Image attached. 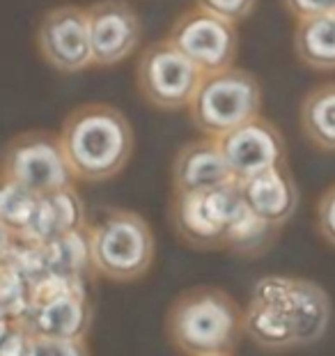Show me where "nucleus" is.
I'll use <instances>...</instances> for the list:
<instances>
[{
	"instance_id": "obj_21",
	"label": "nucleus",
	"mask_w": 335,
	"mask_h": 356,
	"mask_svg": "<svg viewBox=\"0 0 335 356\" xmlns=\"http://www.w3.org/2000/svg\"><path fill=\"white\" fill-rule=\"evenodd\" d=\"M37 200H40V195L33 193L30 188L0 175V223L7 225L12 232H17L19 237L33 221Z\"/></svg>"
},
{
	"instance_id": "obj_2",
	"label": "nucleus",
	"mask_w": 335,
	"mask_h": 356,
	"mask_svg": "<svg viewBox=\"0 0 335 356\" xmlns=\"http://www.w3.org/2000/svg\"><path fill=\"white\" fill-rule=\"evenodd\" d=\"M65 156L76 181H106L120 175L133 154V129L111 104H83L60 129Z\"/></svg>"
},
{
	"instance_id": "obj_18",
	"label": "nucleus",
	"mask_w": 335,
	"mask_h": 356,
	"mask_svg": "<svg viewBox=\"0 0 335 356\" xmlns=\"http://www.w3.org/2000/svg\"><path fill=\"white\" fill-rule=\"evenodd\" d=\"M301 131L312 147L335 152V81L312 88L301 102Z\"/></svg>"
},
{
	"instance_id": "obj_17",
	"label": "nucleus",
	"mask_w": 335,
	"mask_h": 356,
	"mask_svg": "<svg viewBox=\"0 0 335 356\" xmlns=\"http://www.w3.org/2000/svg\"><path fill=\"white\" fill-rule=\"evenodd\" d=\"M294 53L315 72L335 70V12L303 19L294 30Z\"/></svg>"
},
{
	"instance_id": "obj_15",
	"label": "nucleus",
	"mask_w": 335,
	"mask_h": 356,
	"mask_svg": "<svg viewBox=\"0 0 335 356\" xmlns=\"http://www.w3.org/2000/svg\"><path fill=\"white\" fill-rule=\"evenodd\" d=\"M237 184L246 207L276 228H283L299 209V186H296L287 163L237 181Z\"/></svg>"
},
{
	"instance_id": "obj_4",
	"label": "nucleus",
	"mask_w": 335,
	"mask_h": 356,
	"mask_svg": "<svg viewBox=\"0 0 335 356\" xmlns=\"http://www.w3.org/2000/svg\"><path fill=\"white\" fill-rule=\"evenodd\" d=\"M88 237L92 274L113 283H133L154 264V232L138 211L106 209L88 223Z\"/></svg>"
},
{
	"instance_id": "obj_7",
	"label": "nucleus",
	"mask_w": 335,
	"mask_h": 356,
	"mask_svg": "<svg viewBox=\"0 0 335 356\" xmlns=\"http://www.w3.org/2000/svg\"><path fill=\"white\" fill-rule=\"evenodd\" d=\"M0 175L19 181L37 195L76 186L60 134L42 129L24 131L7 140L0 152Z\"/></svg>"
},
{
	"instance_id": "obj_26",
	"label": "nucleus",
	"mask_w": 335,
	"mask_h": 356,
	"mask_svg": "<svg viewBox=\"0 0 335 356\" xmlns=\"http://www.w3.org/2000/svg\"><path fill=\"white\" fill-rule=\"evenodd\" d=\"M317 230L326 244L335 248V184L326 188L317 202Z\"/></svg>"
},
{
	"instance_id": "obj_24",
	"label": "nucleus",
	"mask_w": 335,
	"mask_h": 356,
	"mask_svg": "<svg viewBox=\"0 0 335 356\" xmlns=\"http://www.w3.org/2000/svg\"><path fill=\"white\" fill-rule=\"evenodd\" d=\"M257 0H197V7L214 17H220L230 24H239L255 10Z\"/></svg>"
},
{
	"instance_id": "obj_8",
	"label": "nucleus",
	"mask_w": 335,
	"mask_h": 356,
	"mask_svg": "<svg viewBox=\"0 0 335 356\" xmlns=\"http://www.w3.org/2000/svg\"><path fill=\"white\" fill-rule=\"evenodd\" d=\"M241 204L239 184L232 181L204 193H172L168 214L184 244L197 251H218L225 248V232Z\"/></svg>"
},
{
	"instance_id": "obj_23",
	"label": "nucleus",
	"mask_w": 335,
	"mask_h": 356,
	"mask_svg": "<svg viewBox=\"0 0 335 356\" xmlns=\"http://www.w3.org/2000/svg\"><path fill=\"white\" fill-rule=\"evenodd\" d=\"M30 356H90L88 338H42L33 336L30 340Z\"/></svg>"
},
{
	"instance_id": "obj_5",
	"label": "nucleus",
	"mask_w": 335,
	"mask_h": 356,
	"mask_svg": "<svg viewBox=\"0 0 335 356\" xmlns=\"http://www.w3.org/2000/svg\"><path fill=\"white\" fill-rule=\"evenodd\" d=\"M30 336L88 338L95 310L85 292V278L47 274L30 285L28 308L19 320Z\"/></svg>"
},
{
	"instance_id": "obj_13",
	"label": "nucleus",
	"mask_w": 335,
	"mask_h": 356,
	"mask_svg": "<svg viewBox=\"0 0 335 356\" xmlns=\"http://www.w3.org/2000/svg\"><path fill=\"white\" fill-rule=\"evenodd\" d=\"M90 49L99 67L120 65L138 49L142 24L126 0H99L88 7Z\"/></svg>"
},
{
	"instance_id": "obj_10",
	"label": "nucleus",
	"mask_w": 335,
	"mask_h": 356,
	"mask_svg": "<svg viewBox=\"0 0 335 356\" xmlns=\"http://www.w3.org/2000/svg\"><path fill=\"white\" fill-rule=\"evenodd\" d=\"M168 42L184 56L202 76L234 67L239 51L237 24L193 7L179 14L168 35Z\"/></svg>"
},
{
	"instance_id": "obj_9",
	"label": "nucleus",
	"mask_w": 335,
	"mask_h": 356,
	"mask_svg": "<svg viewBox=\"0 0 335 356\" xmlns=\"http://www.w3.org/2000/svg\"><path fill=\"white\" fill-rule=\"evenodd\" d=\"M202 74L168 40L145 47L136 63V86L142 99L158 111L188 108Z\"/></svg>"
},
{
	"instance_id": "obj_27",
	"label": "nucleus",
	"mask_w": 335,
	"mask_h": 356,
	"mask_svg": "<svg viewBox=\"0 0 335 356\" xmlns=\"http://www.w3.org/2000/svg\"><path fill=\"white\" fill-rule=\"evenodd\" d=\"M283 5L296 21L335 12V0H283Z\"/></svg>"
},
{
	"instance_id": "obj_14",
	"label": "nucleus",
	"mask_w": 335,
	"mask_h": 356,
	"mask_svg": "<svg viewBox=\"0 0 335 356\" xmlns=\"http://www.w3.org/2000/svg\"><path fill=\"white\" fill-rule=\"evenodd\" d=\"M232 181L234 177L220 154L216 138L202 136V138L188 140L174 154L172 193H204Z\"/></svg>"
},
{
	"instance_id": "obj_3",
	"label": "nucleus",
	"mask_w": 335,
	"mask_h": 356,
	"mask_svg": "<svg viewBox=\"0 0 335 356\" xmlns=\"http://www.w3.org/2000/svg\"><path fill=\"white\" fill-rule=\"evenodd\" d=\"M165 333L184 356L232 354L243 338V310L225 290L191 287L168 308Z\"/></svg>"
},
{
	"instance_id": "obj_29",
	"label": "nucleus",
	"mask_w": 335,
	"mask_h": 356,
	"mask_svg": "<svg viewBox=\"0 0 335 356\" xmlns=\"http://www.w3.org/2000/svg\"><path fill=\"white\" fill-rule=\"evenodd\" d=\"M7 322H10V320H3V317H0V329H3V327H5V324H7Z\"/></svg>"
},
{
	"instance_id": "obj_11",
	"label": "nucleus",
	"mask_w": 335,
	"mask_h": 356,
	"mask_svg": "<svg viewBox=\"0 0 335 356\" xmlns=\"http://www.w3.org/2000/svg\"><path fill=\"white\" fill-rule=\"evenodd\" d=\"M37 49L44 63L56 72L76 74L92 63L88 7L58 5L49 10L37 28Z\"/></svg>"
},
{
	"instance_id": "obj_19",
	"label": "nucleus",
	"mask_w": 335,
	"mask_h": 356,
	"mask_svg": "<svg viewBox=\"0 0 335 356\" xmlns=\"http://www.w3.org/2000/svg\"><path fill=\"white\" fill-rule=\"evenodd\" d=\"M42 253L44 276H74V278H88L92 276V262H90V237L88 225L76 232L63 234V237L37 244Z\"/></svg>"
},
{
	"instance_id": "obj_16",
	"label": "nucleus",
	"mask_w": 335,
	"mask_h": 356,
	"mask_svg": "<svg viewBox=\"0 0 335 356\" xmlns=\"http://www.w3.org/2000/svg\"><path fill=\"white\" fill-rule=\"evenodd\" d=\"M85 204H83L76 186L60 188V191L40 195L33 221L21 234V239L30 241V244H47V241L63 237V234L85 228Z\"/></svg>"
},
{
	"instance_id": "obj_28",
	"label": "nucleus",
	"mask_w": 335,
	"mask_h": 356,
	"mask_svg": "<svg viewBox=\"0 0 335 356\" xmlns=\"http://www.w3.org/2000/svg\"><path fill=\"white\" fill-rule=\"evenodd\" d=\"M19 241V234L12 232L7 225L0 223V264H5L7 260H10V255L14 251V246H17Z\"/></svg>"
},
{
	"instance_id": "obj_6",
	"label": "nucleus",
	"mask_w": 335,
	"mask_h": 356,
	"mask_svg": "<svg viewBox=\"0 0 335 356\" xmlns=\"http://www.w3.org/2000/svg\"><path fill=\"white\" fill-rule=\"evenodd\" d=\"M262 88L255 74L230 67L225 72L202 76L191 104L188 115L202 136L220 138L232 129L260 115Z\"/></svg>"
},
{
	"instance_id": "obj_12",
	"label": "nucleus",
	"mask_w": 335,
	"mask_h": 356,
	"mask_svg": "<svg viewBox=\"0 0 335 356\" xmlns=\"http://www.w3.org/2000/svg\"><path fill=\"white\" fill-rule=\"evenodd\" d=\"M216 140L234 181H243L269 168L283 165L287 159L280 129L262 115H255Z\"/></svg>"
},
{
	"instance_id": "obj_25",
	"label": "nucleus",
	"mask_w": 335,
	"mask_h": 356,
	"mask_svg": "<svg viewBox=\"0 0 335 356\" xmlns=\"http://www.w3.org/2000/svg\"><path fill=\"white\" fill-rule=\"evenodd\" d=\"M33 336L21 322H7L0 329V356H30Z\"/></svg>"
},
{
	"instance_id": "obj_22",
	"label": "nucleus",
	"mask_w": 335,
	"mask_h": 356,
	"mask_svg": "<svg viewBox=\"0 0 335 356\" xmlns=\"http://www.w3.org/2000/svg\"><path fill=\"white\" fill-rule=\"evenodd\" d=\"M30 285L12 264H0V317L19 322L28 308Z\"/></svg>"
},
{
	"instance_id": "obj_1",
	"label": "nucleus",
	"mask_w": 335,
	"mask_h": 356,
	"mask_svg": "<svg viewBox=\"0 0 335 356\" xmlns=\"http://www.w3.org/2000/svg\"><path fill=\"white\" fill-rule=\"evenodd\" d=\"M331 299L306 278L266 276L243 308V336L266 352L315 345L331 324Z\"/></svg>"
},
{
	"instance_id": "obj_30",
	"label": "nucleus",
	"mask_w": 335,
	"mask_h": 356,
	"mask_svg": "<svg viewBox=\"0 0 335 356\" xmlns=\"http://www.w3.org/2000/svg\"><path fill=\"white\" fill-rule=\"evenodd\" d=\"M211 356H232V354H211Z\"/></svg>"
},
{
	"instance_id": "obj_20",
	"label": "nucleus",
	"mask_w": 335,
	"mask_h": 356,
	"mask_svg": "<svg viewBox=\"0 0 335 356\" xmlns=\"http://www.w3.org/2000/svg\"><path fill=\"white\" fill-rule=\"evenodd\" d=\"M278 234L280 228L262 221L243 202L225 232V251L237 253L241 257H257L269 251L273 241L278 239Z\"/></svg>"
}]
</instances>
